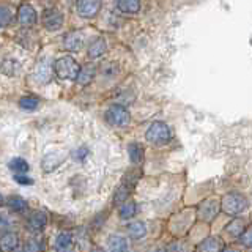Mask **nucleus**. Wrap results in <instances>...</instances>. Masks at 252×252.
Segmentation results:
<instances>
[{
	"label": "nucleus",
	"mask_w": 252,
	"mask_h": 252,
	"mask_svg": "<svg viewBox=\"0 0 252 252\" xmlns=\"http://www.w3.org/2000/svg\"><path fill=\"white\" fill-rule=\"evenodd\" d=\"M54 73L60 79H63V81H77V76L81 73V66H79V63L73 57L65 55V57L55 60Z\"/></svg>",
	"instance_id": "f257e3e1"
},
{
	"label": "nucleus",
	"mask_w": 252,
	"mask_h": 252,
	"mask_svg": "<svg viewBox=\"0 0 252 252\" xmlns=\"http://www.w3.org/2000/svg\"><path fill=\"white\" fill-rule=\"evenodd\" d=\"M249 207L248 199L244 197L243 194L238 192H230V194H225L222 197V202H220V208L228 216H236L243 213Z\"/></svg>",
	"instance_id": "f03ea898"
},
{
	"label": "nucleus",
	"mask_w": 252,
	"mask_h": 252,
	"mask_svg": "<svg viewBox=\"0 0 252 252\" xmlns=\"http://www.w3.org/2000/svg\"><path fill=\"white\" fill-rule=\"evenodd\" d=\"M145 139L152 144H165L170 139V129L169 126L162 122H155L150 125V128L145 132Z\"/></svg>",
	"instance_id": "7ed1b4c3"
},
{
	"label": "nucleus",
	"mask_w": 252,
	"mask_h": 252,
	"mask_svg": "<svg viewBox=\"0 0 252 252\" xmlns=\"http://www.w3.org/2000/svg\"><path fill=\"white\" fill-rule=\"evenodd\" d=\"M131 120V115L128 109L122 104H114L107 109L106 112V122L112 126H126Z\"/></svg>",
	"instance_id": "20e7f679"
},
{
	"label": "nucleus",
	"mask_w": 252,
	"mask_h": 252,
	"mask_svg": "<svg viewBox=\"0 0 252 252\" xmlns=\"http://www.w3.org/2000/svg\"><path fill=\"white\" fill-rule=\"evenodd\" d=\"M41 19H43V26L47 30H51V32H55V30L62 29L63 21H65L63 14L59 10H55V8H49V10H44Z\"/></svg>",
	"instance_id": "39448f33"
},
{
	"label": "nucleus",
	"mask_w": 252,
	"mask_h": 252,
	"mask_svg": "<svg viewBox=\"0 0 252 252\" xmlns=\"http://www.w3.org/2000/svg\"><path fill=\"white\" fill-rule=\"evenodd\" d=\"M76 10L79 16H82L85 19L94 18L101 10V0H77Z\"/></svg>",
	"instance_id": "423d86ee"
},
{
	"label": "nucleus",
	"mask_w": 252,
	"mask_h": 252,
	"mask_svg": "<svg viewBox=\"0 0 252 252\" xmlns=\"http://www.w3.org/2000/svg\"><path fill=\"white\" fill-rule=\"evenodd\" d=\"M219 210H220V203L215 199H208L199 207V216L207 220V222H211L218 216Z\"/></svg>",
	"instance_id": "0eeeda50"
},
{
	"label": "nucleus",
	"mask_w": 252,
	"mask_h": 252,
	"mask_svg": "<svg viewBox=\"0 0 252 252\" xmlns=\"http://www.w3.org/2000/svg\"><path fill=\"white\" fill-rule=\"evenodd\" d=\"M46 224H47L46 213L44 211H35V213H32V216L27 220V228L32 233H38L46 227Z\"/></svg>",
	"instance_id": "6e6552de"
},
{
	"label": "nucleus",
	"mask_w": 252,
	"mask_h": 252,
	"mask_svg": "<svg viewBox=\"0 0 252 252\" xmlns=\"http://www.w3.org/2000/svg\"><path fill=\"white\" fill-rule=\"evenodd\" d=\"M18 21L22 26H33L36 22V11L29 3H22L18 10Z\"/></svg>",
	"instance_id": "1a4fd4ad"
},
{
	"label": "nucleus",
	"mask_w": 252,
	"mask_h": 252,
	"mask_svg": "<svg viewBox=\"0 0 252 252\" xmlns=\"http://www.w3.org/2000/svg\"><path fill=\"white\" fill-rule=\"evenodd\" d=\"M84 41H85V38L82 32H71V33H68L65 39H63V46H65V49L76 52L84 46Z\"/></svg>",
	"instance_id": "9d476101"
},
{
	"label": "nucleus",
	"mask_w": 252,
	"mask_h": 252,
	"mask_svg": "<svg viewBox=\"0 0 252 252\" xmlns=\"http://www.w3.org/2000/svg\"><path fill=\"white\" fill-rule=\"evenodd\" d=\"M19 248V236L13 232H6L0 238V249L2 252H16Z\"/></svg>",
	"instance_id": "9b49d317"
},
{
	"label": "nucleus",
	"mask_w": 252,
	"mask_h": 252,
	"mask_svg": "<svg viewBox=\"0 0 252 252\" xmlns=\"http://www.w3.org/2000/svg\"><path fill=\"white\" fill-rule=\"evenodd\" d=\"M73 235L69 232H62L55 238V252H73Z\"/></svg>",
	"instance_id": "f8f14e48"
},
{
	"label": "nucleus",
	"mask_w": 252,
	"mask_h": 252,
	"mask_svg": "<svg viewBox=\"0 0 252 252\" xmlns=\"http://www.w3.org/2000/svg\"><path fill=\"white\" fill-rule=\"evenodd\" d=\"M63 161H65V155L60 152H54V153L46 155L43 159V170L52 172L54 169H57Z\"/></svg>",
	"instance_id": "ddd939ff"
},
{
	"label": "nucleus",
	"mask_w": 252,
	"mask_h": 252,
	"mask_svg": "<svg viewBox=\"0 0 252 252\" xmlns=\"http://www.w3.org/2000/svg\"><path fill=\"white\" fill-rule=\"evenodd\" d=\"M222 249H224V243L220 238H216V236L203 240L199 244V252H222Z\"/></svg>",
	"instance_id": "4468645a"
},
{
	"label": "nucleus",
	"mask_w": 252,
	"mask_h": 252,
	"mask_svg": "<svg viewBox=\"0 0 252 252\" xmlns=\"http://www.w3.org/2000/svg\"><path fill=\"white\" fill-rule=\"evenodd\" d=\"M51 74H52V71H51V65L47 63L46 60H41L36 65L35 68V79L38 82H49V79H51Z\"/></svg>",
	"instance_id": "2eb2a0df"
},
{
	"label": "nucleus",
	"mask_w": 252,
	"mask_h": 252,
	"mask_svg": "<svg viewBox=\"0 0 252 252\" xmlns=\"http://www.w3.org/2000/svg\"><path fill=\"white\" fill-rule=\"evenodd\" d=\"M107 49V44L104 41V38H96L94 41L89 46V55H90V59H99L104 55Z\"/></svg>",
	"instance_id": "dca6fc26"
},
{
	"label": "nucleus",
	"mask_w": 252,
	"mask_h": 252,
	"mask_svg": "<svg viewBox=\"0 0 252 252\" xmlns=\"http://www.w3.org/2000/svg\"><path fill=\"white\" fill-rule=\"evenodd\" d=\"M109 252H128V241L120 235H114L109 238Z\"/></svg>",
	"instance_id": "f3484780"
},
{
	"label": "nucleus",
	"mask_w": 252,
	"mask_h": 252,
	"mask_svg": "<svg viewBox=\"0 0 252 252\" xmlns=\"http://www.w3.org/2000/svg\"><path fill=\"white\" fill-rule=\"evenodd\" d=\"M117 6L122 13L136 14L140 10V2L139 0H118Z\"/></svg>",
	"instance_id": "a211bd4d"
},
{
	"label": "nucleus",
	"mask_w": 252,
	"mask_h": 252,
	"mask_svg": "<svg viewBox=\"0 0 252 252\" xmlns=\"http://www.w3.org/2000/svg\"><path fill=\"white\" fill-rule=\"evenodd\" d=\"M128 155H129V159L132 164H140L144 161V147L140 144H129L128 145Z\"/></svg>",
	"instance_id": "6ab92c4d"
},
{
	"label": "nucleus",
	"mask_w": 252,
	"mask_h": 252,
	"mask_svg": "<svg viewBox=\"0 0 252 252\" xmlns=\"http://www.w3.org/2000/svg\"><path fill=\"white\" fill-rule=\"evenodd\" d=\"M0 71L6 76H14L19 71V63L14 59H3L0 60Z\"/></svg>",
	"instance_id": "aec40b11"
},
{
	"label": "nucleus",
	"mask_w": 252,
	"mask_h": 252,
	"mask_svg": "<svg viewBox=\"0 0 252 252\" xmlns=\"http://www.w3.org/2000/svg\"><path fill=\"white\" fill-rule=\"evenodd\" d=\"M244 225H246V222H244V219H241V218H235V219L230 220V224L227 225L225 230H227L228 235H232V236H241L243 232L246 230V228H244Z\"/></svg>",
	"instance_id": "412c9836"
},
{
	"label": "nucleus",
	"mask_w": 252,
	"mask_h": 252,
	"mask_svg": "<svg viewBox=\"0 0 252 252\" xmlns=\"http://www.w3.org/2000/svg\"><path fill=\"white\" fill-rule=\"evenodd\" d=\"M6 203H8V208L14 213H24L27 210V202L19 195H11L10 199L6 200Z\"/></svg>",
	"instance_id": "4be33fe9"
},
{
	"label": "nucleus",
	"mask_w": 252,
	"mask_h": 252,
	"mask_svg": "<svg viewBox=\"0 0 252 252\" xmlns=\"http://www.w3.org/2000/svg\"><path fill=\"white\" fill-rule=\"evenodd\" d=\"M94 66L92 65H87L84 68H81V73L77 76V84L79 85H89L92 82V79L94 77Z\"/></svg>",
	"instance_id": "5701e85b"
},
{
	"label": "nucleus",
	"mask_w": 252,
	"mask_h": 252,
	"mask_svg": "<svg viewBox=\"0 0 252 252\" xmlns=\"http://www.w3.org/2000/svg\"><path fill=\"white\" fill-rule=\"evenodd\" d=\"M145 233H147V228L144 222H132L128 225V235L134 240L142 238V236H145Z\"/></svg>",
	"instance_id": "b1692460"
},
{
	"label": "nucleus",
	"mask_w": 252,
	"mask_h": 252,
	"mask_svg": "<svg viewBox=\"0 0 252 252\" xmlns=\"http://www.w3.org/2000/svg\"><path fill=\"white\" fill-rule=\"evenodd\" d=\"M8 167H10L14 173H26L29 170V162L22 158H13V159L8 162Z\"/></svg>",
	"instance_id": "393cba45"
},
{
	"label": "nucleus",
	"mask_w": 252,
	"mask_h": 252,
	"mask_svg": "<svg viewBox=\"0 0 252 252\" xmlns=\"http://www.w3.org/2000/svg\"><path fill=\"white\" fill-rule=\"evenodd\" d=\"M136 210H137V207L134 202H125L120 208V218L122 219H131V218H134V215H136Z\"/></svg>",
	"instance_id": "a878e982"
},
{
	"label": "nucleus",
	"mask_w": 252,
	"mask_h": 252,
	"mask_svg": "<svg viewBox=\"0 0 252 252\" xmlns=\"http://www.w3.org/2000/svg\"><path fill=\"white\" fill-rule=\"evenodd\" d=\"M19 107L24 110H35L38 107V99L33 96H24L19 99Z\"/></svg>",
	"instance_id": "bb28decb"
},
{
	"label": "nucleus",
	"mask_w": 252,
	"mask_h": 252,
	"mask_svg": "<svg viewBox=\"0 0 252 252\" xmlns=\"http://www.w3.org/2000/svg\"><path fill=\"white\" fill-rule=\"evenodd\" d=\"M13 21V16H11V11L8 10L6 6H0V29L3 27H8Z\"/></svg>",
	"instance_id": "cd10ccee"
},
{
	"label": "nucleus",
	"mask_w": 252,
	"mask_h": 252,
	"mask_svg": "<svg viewBox=\"0 0 252 252\" xmlns=\"http://www.w3.org/2000/svg\"><path fill=\"white\" fill-rule=\"evenodd\" d=\"M129 192H131V189H129L128 186L122 185L120 188L117 189L115 197H114V202H115V203H122V202H126V199H128Z\"/></svg>",
	"instance_id": "c85d7f7f"
},
{
	"label": "nucleus",
	"mask_w": 252,
	"mask_h": 252,
	"mask_svg": "<svg viewBox=\"0 0 252 252\" xmlns=\"http://www.w3.org/2000/svg\"><path fill=\"white\" fill-rule=\"evenodd\" d=\"M39 251H41V244H39V241L35 238L29 240L26 244H24V249H22V252H39Z\"/></svg>",
	"instance_id": "c756f323"
},
{
	"label": "nucleus",
	"mask_w": 252,
	"mask_h": 252,
	"mask_svg": "<svg viewBox=\"0 0 252 252\" xmlns=\"http://www.w3.org/2000/svg\"><path fill=\"white\" fill-rule=\"evenodd\" d=\"M241 243H243L246 248L252 249V225L248 227L246 230L243 232V235H241Z\"/></svg>",
	"instance_id": "7c9ffc66"
},
{
	"label": "nucleus",
	"mask_w": 252,
	"mask_h": 252,
	"mask_svg": "<svg viewBox=\"0 0 252 252\" xmlns=\"http://www.w3.org/2000/svg\"><path fill=\"white\" fill-rule=\"evenodd\" d=\"M87 156H89V150H87L85 147H81V148H77L76 152L73 153V158H74L76 161H84Z\"/></svg>",
	"instance_id": "2f4dec72"
},
{
	"label": "nucleus",
	"mask_w": 252,
	"mask_h": 252,
	"mask_svg": "<svg viewBox=\"0 0 252 252\" xmlns=\"http://www.w3.org/2000/svg\"><path fill=\"white\" fill-rule=\"evenodd\" d=\"M14 180L18 181L19 185H33V180H32L30 177H27V175H24V173H16Z\"/></svg>",
	"instance_id": "473e14b6"
},
{
	"label": "nucleus",
	"mask_w": 252,
	"mask_h": 252,
	"mask_svg": "<svg viewBox=\"0 0 252 252\" xmlns=\"http://www.w3.org/2000/svg\"><path fill=\"white\" fill-rule=\"evenodd\" d=\"M117 73V68L114 65H106V66H102V74H106V76H114Z\"/></svg>",
	"instance_id": "72a5a7b5"
},
{
	"label": "nucleus",
	"mask_w": 252,
	"mask_h": 252,
	"mask_svg": "<svg viewBox=\"0 0 252 252\" xmlns=\"http://www.w3.org/2000/svg\"><path fill=\"white\" fill-rule=\"evenodd\" d=\"M8 225V218L6 215H3V213H0V228H3Z\"/></svg>",
	"instance_id": "f704fd0d"
},
{
	"label": "nucleus",
	"mask_w": 252,
	"mask_h": 252,
	"mask_svg": "<svg viewBox=\"0 0 252 252\" xmlns=\"http://www.w3.org/2000/svg\"><path fill=\"white\" fill-rule=\"evenodd\" d=\"M222 252H238V251L233 248H227V249H222Z\"/></svg>",
	"instance_id": "c9c22d12"
},
{
	"label": "nucleus",
	"mask_w": 252,
	"mask_h": 252,
	"mask_svg": "<svg viewBox=\"0 0 252 252\" xmlns=\"http://www.w3.org/2000/svg\"><path fill=\"white\" fill-rule=\"evenodd\" d=\"M93 252H104V251H102L101 248H94V249H93Z\"/></svg>",
	"instance_id": "e433bc0d"
},
{
	"label": "nucleus",
	"mask_w": 252,
	"mask_h": 252,
	"mask_svg": "<svg viewBox=\"0 0 252 252\" xmlns=\"http://www.w3.org/2000/svg\"><path fill=\"white\" fill-rule=\"evenodd\" d=\"M0 205H3V195L0 194Z\"/></svg>",
	"instance_id": "4c0bfd02"
},
{
	"label": "nucleus",
	"mask_w": 252,
	"mask_h": 252,
	"mask_svg": "<svg viewBox=\"0 0 252 252\" xmlns=\"http://www.w3.org/2000/svg\"><path fill=\"white\" fill-rule=\"evenodd\" d=\"M0 251H2V249H0Z\"/></svg>",
	"instance_id": "58836bf2"
}]
</instances>
